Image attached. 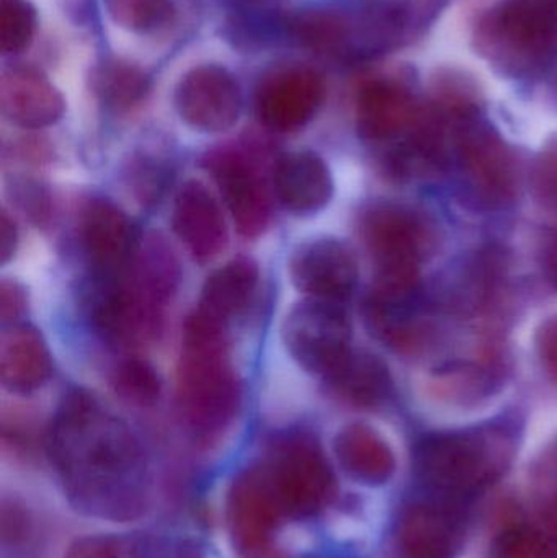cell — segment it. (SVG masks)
Returning <instances> with one entry per match:
<instances>
[{
    "mask_svg": "<svg viewBox=\"0 0 557 558\" xmlns=\"http://www.w3.org/2000/svg\"><path fill=\"white\" fill-rule=\"evenodd\" d=\"M92 90L101 105L113 111L133 110L149 94L146 72L131 62L108 59L92 71Z\"/></svg>",
    "mask_w": 557,
    "mask_h": 558,
    "instance_id": "obj_25",
    "label": "cell"
},
{
    "mask_svg": "<svg viewBox=\"0 0 557 558\" xmlns=\"http://www.w3.org/2000/svg\"><path fill=\"white\" fill-rule=\"evenodd\" d=\"M532 186L538 202L557 209V140L540 154L533 169Z\"/></svg>",
    "mask_w": 557,
    "mask_h": 558,
    "instance_id": "obj_34",
    "label": "cell"
},
{
    "mask_svg": "<svg viewBox=\"0 0 557 558\" xmlns=\"http://www.w3.org/2000/svg\"><path fill=\"white\" fill-rule=\"evenodd\" d=\"M78 238L98 277L126 270L143 238L130 216L107 198H92L78 218Z\"/></svg>",
    "mask_w": 557,
    "mask_h": 558,
    "instance_id": "obj_14",
    "label": "cell"
},
{
    "mask_svg": "<svg viewBox=\"0 0 557 558\" xmlns=\"http://www.w3.org/2000/svg\"><path fill=\"white\" fill-rule=\"evenodd\" d=\"M288 28L301 46L319 54H339L352 38L349 20L329 10L300 13L288 22Z\"/></svg>",
    "mask_w": 557,
    "mask_h": 558,
    "instance_id": "obj_26",
    "label": "cell"
},
{
    "mask_svg": "<svg viewBox=\"0 0 557 558\" xmlns=\"http://www.w3.org/2000/svg\"><path fill=\"white\" fill-rule=\"evenodd\" d=\"M64 558H150L146 547L134 537L98 534L75 541Z\"/></svg>",
    "mask_w": 557,
    "mask_h": 558,
    "instance_id": "obj_31",
    "label": "cell"
},
{
    "mask_svg": "<svg viewBox=\"0 0 557 558\" xmlns=\"http://www.w3.org/2000/svg\"><path fill=\"white\" fill-rule=\"evenodd\" d=\"M458 159L464 182L483 205L502 208L516 198L512 154L489 128H467L458 143Z\"/></svg>",
    "mask_w": 557,
    "mask_h": 558,
    "instance_id": "obj_13",
    "label": "cell"
},
{
    "mask_svg": "<svg viewBox=\"0 0 557 558\" xmlns=\"http://www.w3.org/2000/svg\"><path fill=\"white\" fill-rule=\"evenodd\" d=\"M111 387L123 402L140 409L156 405L162 393V380L156 367L137 356L126 357L114 367Z\"/></svg>",
    "mask_w": 557,
    "mask_h": 558,
    "instance_id": "obj_27",
    "label": "cell"
},
{
    "mask_svg": "<svg viewBox=\"0 0 557 558\" xmlns=\"http://www.w3.org/2000/svg\"><path fill=\"white\" fill-rule=\"evenodd\" d=\"M28 308V291L16 279L3 278L0 284V318L3 327L22 324Z\"/></svg>",
    "mask_w": 557,
    "mask_h": 558,
    "instance_id": "obj_35",
    "label": "cell"
},
{
    "mask_svg": "<svg viewBox=\"0 0 557 558\" xmlns=\"http://www.w3.org/2000/svg\"><path fill=\"white\" fill-rule=\"evenodd\" d=\"M258 279L261 270L254 258H232L206 279L196 308L228 325L251 304Z\"/></svg>",
    "mask_w": 557,
    "mask_h": 558,
    "instance_id": "obj_21",
    "label": "cell"
},
{
    "mask_svg": "<svg viewBox=\"0 0 557 558\" xmlns=\"http://www.w3.org/2000/svg\"><path fill=\"white\" fill-rule=\"evenodd\" d=\"M16 247H19V229L12 216L3 208L0 215V258L3 265L12 260Z\"/></svg>",
    "mask_w": 557,
    "mask_h": 558,
    "instance_id": "obj_38",
    "label": "cell"
},
{
    "mask_svg": "<svg viewBox=\"0 0 557 558\" xmlns=\"http://www.w3.org/2000/svg\"><path fill=\"white\" fill-rule=\"evenodd\" d=\"M175 400L183 422L202 438L225 432L241 409L242 384L229 360L228 325L199 308L183 327Z\"/></svg>",
    "mask_w": 557,
    "mask_h": 558,
    "instance_id": "obj_2",
    "label": "cell"
},
{
    "mask_svg": "<svg viewBox=\"0 0 557 558\" xmlns=\"http://www.w3.org/2000/svg\"><path fill=\"white\" fill-rule=\"evenodd\" d=\"M545 270L548 278L557 286V239L546 248Z\"/></svg>",
    "mask_w": 557,
    "mask_h": 558,
    "instance_id": "obj_39",
    "label": "cell"
},
{
    "mask_svg": "<svg viewBox=\"0 0 557 558\" xmlns=\"http://www.w3.org/2000/svg\"><path fill=\"white\" fill-rule=\"evenodd\" d=\"M258 147L238 144L209 150L203 167L221 190L239 234L261 238L271 221V193Z\"/></svg>",
    "mask_w": 557,
    "mask_h": 558,
    "instance_id": "obj_5",
    "label": "cell"
},
{
    "mask_svg": "<svg viewBox=\"0 0 557 558\" xmlns=\"http://www.w3.org/2000/svg\"><path fill=\"white\" fill-rule=\"evenodd\" d=\"M128 185L141 205H154L162 198L170 182V169L154 157H137L126 172Z\"/></svg>",
    "mask_w": 557,
    "mask_h": 558,
    "instance_id": "obj_30",
    "label": "cell"
},
{
    "mask_svg": "<svg viewBox=\"0 0 557 558\" xmlns=\"http://www.w3.org/2000/svg\"><path fill=\"white\" fill-rule=\"evenodd\" d=\"M553 10L532 2H512L497 10L486 26L494 49H504V62L536 64L553 48L556 22Z\"/></svg>",
    "mask_w": 557,
    "mask_h": 558,
    "instance_id": "obj_15",
    "label": "cell"
},
{
    "mask_svg": "<svg viewBox=\"0 0 557 558\" xmlns=\"http://www.w3.org/2000/svg\"><path fill=\"white\" fill-rule=\"evenodd\" d=\"M167 558H199L196 556L193 550L186 549V547H183V549L175 550V553L172 554V556Z\"/></svg>",
    "mask_w": 557,
    "mask_h": 558,
    "instance_id": "obj_40",
    "label": "cell"
},
{
    "mask_svg": "<svg viewBox=\"0 0 557 558\" xmlns=\"http://www.w3.org/2000/svg\"><path fill=\"white\" fill-rule=\"evenodd\" d=\"M0 108L10 123L25 130H41L61 120L65 101L41 72L10 68L0 78Z\"/></svg>",
    "mask_w": 557,
    "mask_h": 558,
    "instance_id": "obj_18",
    "label": "cell"
},
{
    "mask_svg": "<svg viewBox=\"0 0 557 558\" xmlns=\"http://www.w3.org/2000/svg\"><path fill=\"white\" fill-rule=\"evenodd\" d=\"M35 7L28 0H2L0 49L2 54H19L28 48L36 32Z\"/></svg>",
    "mask_w": 557,
    "mask_h": 558,
    "instance_id": "obj_29",
    "label": "cell"
},
{
    "mask_svg": "<svg viewBox=\"0 0 557 558\" xmlns=\"http://www.w3.org/2000/svg\"><path fill=\"white\" fill-rule=\"evenodd\" d=\"M52 374V360L43 335L32 325L7 327L0 340V380L9 392L41 389Z\"/></svg>",
    "mask_w": 557,
    "mask_h": 558,
    "instance_id": "obj_19",
    "label": "cell"
},
{
    "mask_svg": "<svg viewBox=\"0 0 557 558\" xmlns=\"http://www.w3.org/2000/svg\"><path fill=\"white\" fill-rule=\"evenodd\" d=\"M499 558H557V547L542 531L512 527L500 541Z\"/></svg>",
    "mask_w": 557,
    "mask_h": 558,
    "instance_id": "obj_32",
    "label": "cell"
},
{
    "mask_svg": "<svg viewBox=\"0 0 557 558\" xmlns=\"http://www.w3.org/2000/svg\"><path fill=\"white\" fill-rule=\"evenodd\" d=\"M324 380L337 399L362 409L385 402L392 390L388 367L378 357L363 351L356 353L352 350L347 360Z\"/></svg>",
    "mask_w": 557,
    "mask_h": 558,
    "instance_id": "obj_24",
    "label": "cell"
},
{
    "mask_svg": "<svg viewBox=\"0 0 557 558\" xmlns=\"http://www.w3.org/2000/svg\"><path fill=\"white\" fill-rule=\"evenodd\" d=\"M48 451L78 511L120 523L143 514L149 497L143 448L94 396L74 390L64 397L49 428Z\"/></svg>",
    "mask_w": 557,
    "mask_h": 558,
    "instance_id": "obj_1",
    "label": "cell"
},
{
    "mask_svg": "<svg viewBox=\"0 0 557 558\" xmlns=\"http://www.w3.org/2000/svg\"><path fill=\"white\" fill-rule=\"evenodd\" d=\"M510 439L499 428L445 433L425 438L415 452L424 484L441 495L471 497L486 487L509 459Z\"/></svg>",
    "mask_w": 557,
    "mask_h": 558,
    "instance_id": "obj_3",
    "label": "cell"
},
{
    "mask_svg": "<svg viewBox=\"0 0 557 558\" xmlns=\"http://www.w3.org/2000/svg\"><path fill=\"white\" fill-rule=\"evenodd\" d=\"M536 350L546 376L557 386V317L548 318L540 328Z\"/></svg>",
    "mask_w": 557,
    "mask_h": 558,
    "instance_id": "obj_36",
    "label": "cell"
},
{
    "mask_svg": "<svg viewBox=\"0 0 557 558\" xmlns=\"http://www.w3.org/2000/svg\"><path fill=\"white\" fill-rule=\"evenodd\" d=\"M175 107L180 118L193 130L206 134L225 133L241 117V87L228 69L198 65L180 81Z\"/></svg>",
    "mask_w": 557,
    "mask_h": 558,
    "instance_id": "obj_10",
    "label": "cell"
},
{
    "mask_svg": "<svg viewBox=\"0 0 557 558\" xmlns=\"http://www.w3.org/2000/svg\"><path fill=\"white\" fill-rule=\"evenodd\" d=\"M288 274L306 298L342 304L359 284V264L349 245L339 239L319 238L294 248Z\"/></svg>",
    "mask_w": 557,
    "mask_h": 558,
    "instance_id": "obj_11",
    "label": "cell"
},
{
    "mask_svg": "<svg viewBox=\"0 0 557 558\" xmlns=\"http://www.w3.org/2000/svg\"><path fill=\"white\" fill-rule=\"evenodd\" d=\"M111 20L134 33H153L166 26L175 12L173 0H104Z\"/></svg>",
    "mask_w": 557,
    "mask_h": 558,
    "instance_id": "obj_28",
    "label": "cell"
},
{
    "mask_svg": "<svg viewBox=\"0 0 557 558\" xmlns=\"http://www.w3.org/2000/svg\"><path fill=\"white\" fill-rule=\"evenodd\" d=\"M271 186L280 205L296 216L316 215L329 205L334 195L329 167L311 150L280 157L274 167Z\"/></svg>",
    "mask_w": 557,
    "mask_h": 558,
    "instance_id": "obj_17",
    "label": "cell"
},
{
    "mask_svg": "<svg viewBox=\"0 0 557 558\" xmlns=\"http://www.w3.org/2000/svg\"><path fill=\"white\" fill-rule=\"evenodd\" d=\"M283 517L267 465L245 469L232 482L226 520L232 543L242 554H264Z\"/></svg>",
    "mask_w": 557,
    "mask_h": 558,
    "instance_id": "obj_9",
    "label": "cell"
},
{
    "mask_svg": "<svg viewBox=\"0 0 557 558\" xmlns=\"http://www.w3.org/2000/svg\"><path fill=\"white\" fill-rule=\"evenodd\" d=\"M414 121V105L404 88L389 82H370L360 92L356 128L366 141H388Z\"/></svg>",
    "mask_w": 557,
    "mask_h": 558,
    "instance_id": "obj_20",
    "label": "cell"
},
{
    "mask_svg": "<svg viewBox=\"0 0 557 558\" xmlns=\"http://www.w3.org/2000/svg\"><path fill=\"white\" fill-rule=\"evenodd\" d=\"M324 95L326 85L314 69L290 65L262 81L255 107L265 128L275 133H291L313 120Z\"/></svg>",
    "mask_w": 557,
    "mask_h": 558,
    "instance_id": "obj_12",
    "label": "cell"
},
{
    "mask_svg": "<svg viewBox=\"0 0 557 558\" xmlns=\"http://www.w3.org/2000/svg\"><path fill=\"white\" fill-rule=\"evenodd\" d=\"M347 474L363 484L378 485L395 472V456L378 433L362 423L346 426L334 442Z\"/></svg>",
    "mask_w": 557,
    "mask_h": 558,
    "instance_id": "obj_23",
    "label": "cell"
},
{
    "mask_svg": "<svg viewBox=\"0 0 557 558\" xmlns=\"http://www.w3.org/2000/svg\"><path fill=\"white\" fill-rule=\"evenodd\" d=\"M281 340L298 366L326 379L352 353V325L337 302L306 298L284 317Z\"/></svg>",
    "mask_w": 557,
    "mask_h": 558,
    "instance_id": "obj_4",
    "label": "cell"
},
{
    "mask_svg": "<svg viewBox=\"0 0 557 558\" xmlns=\"http://www.w3.org/2000/svg\"><path fill=\"white\" fill-rule=\"evenodd\" d=\"M460 539L451 511L434 505L409 508L399 524V541L409 558H450Z\"/></svg>",
    "mask_w": 557,
    "mask_h": 558,
    "instance_id": "obj_22",
    "label": "cell"
},
{
    "mask_svg": "<svg viewBox=\"0 0 557 558\" xmlns=\"http://www.w3.org/2000/svg\"><path fill=\"white\" fill-rule=\"evenodd\" d=\"M98 279L88 302L95 331L107 343L123 350L156 338L162 328L166 305L147 295L126 270Z\"/></svg>",
    "mask_w": 557,
    "mask_h": 558,
    "instance_id": "obj_6",
    "label": "cell"
},
{
    "mask_svg": "<svg viewBox=\"0 0 557 558\" xmlns=\"http://www.w3.org/2000/svg\"><path fill=\"white\" fill-rule=\"evenodd\" d=\"M362 235L379 275H419L432 235L421 216L404 206L375 205L363 215Z\"/></svg>",
    "mask_w": 557,
    "mask_h": 558,
    "instance_id": "obj_8",
    "label": "cell"
},
{
    "mask_svg": "<svg viewBox=\"0 0 557 558\" xmlns=\"http://www.w3.org/2000/svg\"><path fill=\"white\" fill-rule=\"evenodd\" d=\"M12 198L29 221L43 226L51 213V198L41 183L32 179H16L12 183Z\"/></svg>",
    "mask_w": 557,
    "mask_h": 558,
    "instance_id": "obj_33",
    "label": "cell"
},
{
    "mask_svg": "<svg viewBox=\"0 0 557 558\" xmlns=\"http://www.w3.org/2000/svg\"><path fill=\"white\" fill-rule=\"evenodd\" d=\"M172 229L193 260L205 265L228 245V225L211 190L190 180L179 190L172 209Z\"/></svg>",
    "mask_w": 557,
    "mask_h": 558,
    "instance_id": "obj_16",
    "label": "cell"
},
{
    "mask_svg": "<svg viewBox=\"0 0 557 558\" xmlns=\"http://www.w3.org/2000/svg\"><path fill=\"white\" fill-rule=\"evenodd\" d=\"M29 521L22 507L15 504H3L2 508V537L3 543L15 544L22 543L28 536Z\"/></svg>",
    "mask_w": 557,
    "mask_h": 558,
    "instance_id": "obj_37",
    "label": "cell"
},
{
    "mask_svg": "<svg viewBox=\"0 0 557 558\" xmlns=\"http://www.w3.org/2000/svg\"><path fill=\"white\" fill-rule=\"evenodd\" d=\"M265 465L284 517L311 518L329 504L334 474L311 439L283 442Z\"/></svg>",
    "mask_w": 557,
    "mask_h": 558,
    "instance_id": "obj_7",
    "label": "cell"
}]
</instances>
